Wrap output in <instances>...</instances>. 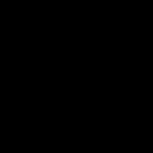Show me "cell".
<instances>
[]
</instances>
